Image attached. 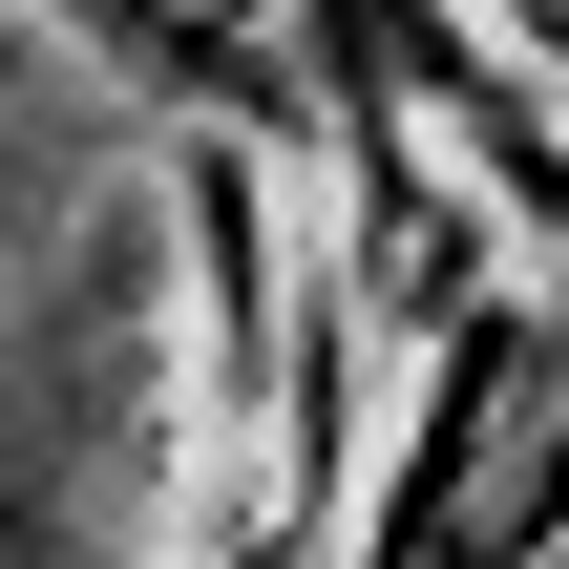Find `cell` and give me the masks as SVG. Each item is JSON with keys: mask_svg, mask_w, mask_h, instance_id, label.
Wrapping results in <instances>:
<instances>
[{"mask_svg": "<svg viewBox=\"0 0 569 569\" xmlns=\"http://www.w3.org/2000/svg\"><path fill=\"white\" fill-rule=\"evenodd\" d=\"M549 549H569V274H507L401 359L338 569H549Z\"/></svg>", "mask_w": 569, "mask_h": 569, "instance_id": "1", "label": "cell"}, {"mask_svg": "<svg viewBox=\"0 0 569 569\" xmlns=\"http://www.w3.org/2000/svg\"><path fill=\"white\" fill-rule=\"evenodd\" d=\"M21 21L63 63H106L127 106H169V127H253V148L338 169V63H317L296 0H21Z\"/></svg>", "mask_w": 569, "mask_h": 569, "instance_id": "2", "label": "cell"}, {"mask_svg": "<svg viewBox=\"0 0 569 569\" xmlns=\"http://www.w3.org/2000/svg\"><path fill=\"white\" fill-rule=\"evenodd\" d=\"M0 63H42V21H21V0H0Z\"/></svg>", "mask_w": 569, "mask_h": 569, "instance_id": "3", "label": "cell"}, {"mask_svg": "<svg viewBox=\"0 0 569 569\" xmlns=\"http://www.w3.org/2000/svg\"><path fill=\"white\" fill-rule=\"evenodd\" d=\"M0 549H21V507H0Z\"/></svg>", "mask_w": 569, "mask_h": 569, "instance_id": "4", "label": "cell"}]
</instances>
